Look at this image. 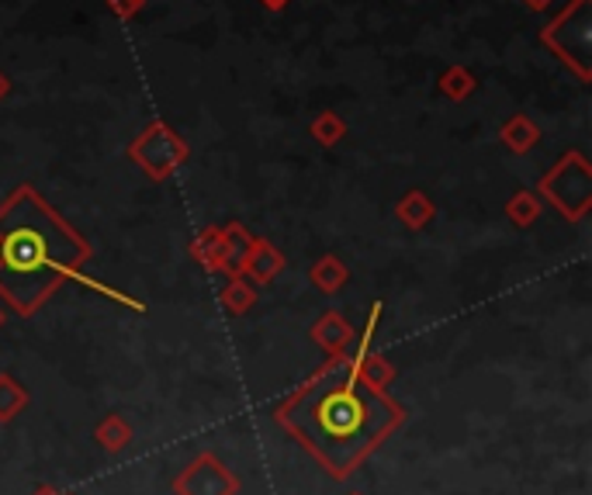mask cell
Returning a JSON list of instances; mask_svg holds the SVG:
<instances>
[{
	"instance_id": "obj_27",
	"label": "cell",
	"mask_w": 592,
	"mask_h": 495,
	"mask_svg": "<svg viewBox=\"0 0 592 495\" xmlns=\"http://www.w3.org/2000/svg\"><path fill=\"white\" fill-rule=\"evenodd\" d=\"M351 495H364V492H351Z\"/></svg>"
},
{
	"instance_id": "obj_25",
	"label": "cell",
	"mask_w": 592,
	"mask_h": 495,
	"mask_svg": "<svg viewBox=\"0 0 592 495\" xmlns=\"http://www.w3.org/2000/svg\"><path fill=\"white\" fill-rule=\"evenodd\" d=\"M32 495H63V492H59V488H52V485H38Z\"/></svg>"
},
{
	"instance_id": "obj_28",
	"label": "cell",
	"mask_w": 592,
	"mask_h": 495,
	"mask_svg": "<svg viewBox=\"0 0 592 495\" xmlns=\"http://www.w3.org/2000/svg\"><path fill=\"white\" fill-rule=\"evenodd\" d=\"M63 495H70V492H63Z\"/></svg>"
},
{
	"instance_id": "obj_10",
	"label": "cell",
	"mask_w": 592,
	"mask_h": 495,
	"mask_svg": "<svg viewBox=\"0 0 592 495\" xmlns=\"http://www.w3.org/2000/svg\"><path fill=\"white\" fill-rule=\"evenodd\" d=\"M499 139H502V146L509 153H530L541 142V129H537V121L530 118V115H513L509 121H502V129H499Z\"/></svg>"
},
{
	"instance_id": "obj_5",
	"label": "cell",
	"mask_w": 592,
	"mask_h": 495,
	"mask_svg": "<svg viewBox=\"0 0 592 495\" xmlns=\"http://www.w3.org/2000/svg\"><path fill=\"white\" fill-rule=\"evenodd\" d=\"M188 156H191L188 142H183L167 121H150L129 146V160L156 184L170 180L183 163H188Z\"/></svg>"
},
{
	"instance_id": "obj_24",
	"label": "cell",
	"mask_w": 592,
	"mask_h": 495,
	"mask_svg": "<svg viewBox=\"0 0 592 495\" xmlns=\"http://www.w3.org/2000/svg\"><path fill=\"white\" fill-rule=\"evenodd\" d=\"M11 94V80L4 76V73H0V101H4Z\"/></svg>"
},
{
	"instance_id": "obj_15",
	"label": "cell",
	"mask_w": 592,
	"mask_h": 495,
	"mask_svg": "<svg viewBox=\"0 0 592 495\" xmlns=\"http://www.w3.org/2000/svg\"><path fill=\"white\" fill-rule=\"evenodd\" d=\"M28 402H32L28 388L4 370V375H0V423L17 420L28 409Z\"/></svg>"
},
{
	"instance_id": "obj_19",
	"label": "cell",
	"mask_w": 592,
	"mask_h": 495,
	"mask_svg": "<svg viewBox=\"0 0 592 495\" xmlns=\"http://www.w3.org/2000/svg\"><path fill=\"white\" fill-rule=\"evenodd\" d=\"M475 87H478V76L467 67H451L440 73V94L451 101H467L475 94Z\"/></svg>"
},
{
	"instance_id": "obj_22",
	"label": "cell",
	"mask_w": 592,
	"mask_h": 495,
	"mask_svg": "<svg viewBox=\"0 0 592 495\" xmlns=\"http://www.w3.org/2000/svg\"><path fill=\"white\" fill-rule=\"evenodd\" d=\"M260 4L268 8V11H284V8L292 4V0H260Z\"/></svg>"
},
{
	"instance_id": "obj_14",
	"label": "cell",
	"mask_w": 592,
	"mask_h": 495,
	"mask_svg": "<svg viewBox=\"0 0 592 495\" xmlns=\"http://www.w3.org/2000/svg\"><path fill=\"white\" fill-rule=\"evenodd\" d=\"M253 305H257V284L242 274L229 278V284L222 287V308H226L233 319H239V316H247Z\"/></svg>"
},
{
	"instance_id": "obj_21",
	"label": "cell",
	"mask_w": 592,
	"mask_h": 495,
	"mask_svg": "<svg viewBox=\"0 0 592 495\" xmlns=\"http://www.w3.org/2000/svg\"><path fill=\"white\" fill-rule=\"evenodd\" d=\"M108 8L115 17H121V22H129V17H135L142 8H146V0H108Z\"/></svg>"
},
{
	"instance_id": "obj_4",
	"label": "cell",
	"mask_w": 592,
	"mask_h": 495,
	"mask_svg": "<svg viewBox=\"0 0 592 495\" xmlns=\"http://www.w3.org/2000/svg\"><path fill=\"white\" fill-rule=\"evenodd\" d=\"M537 198H547V204L565 222H582L592 212V167L579 150H568L555 167H550L541 184Z\"/></svg>"
},
{
	"instance_id": "obj_1",
	"label": "cell",
	"mask_w": 592,
	"mask_h": 495,
	"mask_svg": "<svg viewBox=\"0 0 592 495\" xmlns=\"http://www.w3.org/2000/svg\"><path fill=\"white\" fill-rule=\"evenodd\" d=\"M405 416V405L384 388L357 378L346 354L325 361L274 409V423L336 482L351 479Z\"/></svg>"
},
{
	"instance_id": "obj_8",
	"label": "cell",
	"mask_w": 592,
	"mask_h": 495,
	"mask_svg": "<svg viewBox=\"0 0 592 495\" xmlns=\"http://www.w3.org/2000/svg\"><path fill=\"white\" fill-rule=\"evenodd\" d=\"M284 271V254L277 250V246L271 239H257L250 243V254H247V263H242V278H250L253 284H271L277 281Z\"/></svg>"
},
{
	"instance_id": "obj_17",
	"label": "cell",
	"mask_w": 592,
	"mask_h": 495,
	"mask_svg": "<svg viewBox=\"0 0 592 495\" xmlns=\"http://www.w3.org/2000/svg\"><path fill=\"white\" fill-rule=\"evenodd\" d=\"M191 257L205 267V271H218V263H222V229L218 225H209V229H201L194 236Z\"/></svg>"
},
{
	"instance_id": "obj_16",
	"label": "cell",
	"mask_w": 592,
	"mask_h": 495,
	"mask_svg": "<svg viewBox=\"0 0 592 495\" xmlns=\"http://www.w3.org/2000/svg\"><path fill=\"white\" fill-rule=\"evenodd\" d=\"M354 361V370H357V378L364 381V385H371V388H388L395 381V367L388 364L384 357H378V354H360V357H351Z\"/></svg>"
},
{
	"instance_id": "obj_13",
	"label": "cell",
	"mask_w": 592,
	"mask_h": 495,
	"mask_svg": "<svg viewBox=\"0 0 592 495\" xmlns=\"http://www.w3.org/2000/svg\"><path fill=\"white\" fill-rule=\"evenodd\" d=\"M132 440H135V429H132V423L126 416H118V412L100 416L97 426H94V444H100L108 453H121Z\"/></svg>"
},
{
	"instance_id": "obj_20",
	"label": "cell",
	"mask_w": 592,
	"mask_h": 495,
	"mask_svg": "<svg viewBox=\"0 0 592 495\" xmlns=\"http://www.w3.org/2000/svg\"><path fill=\"white\" fill-rule=\"evenodd\" d=\"M309 132H312V139L319 142V146L333 150L336 142L346 139V121H343L336 111H322V115H316V121L309 126Z\"/></svg>"
},
{
	"instance_id": "obj_26",
	"label": "cell",
	"mask_w": 592,
	"mask_h": 495,
	"mask_svg": "<svg viewBox=\"0 0 592 495\" xmlns=\"http://www.w3.org/2000/svg\"><path fill=\"white\" fill-rule=\"evenodd\" d=\"M4 319H8V316H4V308H0V326H4Z\"/></svg>"
},
{
	"instance_id": "obj_11",
	"label": "cell",
	"mask_w": 592,
	"mask_h": 495,
	"mask_svg": "<svg viewBox=\"0 0 592 495\" xmlns=\"http://www.w3.org/2000/svg\"><path fill=\"white\" fill-rule=\"evenodd\" d=\"M395 215H399V222L405 225V229H413V233H419V229H426L434 219H437V204L426 198L423 191H405L402 198H399V204H395Z\"/></svg>"
},
{
	"instance_id": "obj_18",
	"label": "cell",
	"mask_w": 592,
	"mask_h": 495,
	"mask_svg": "<svg viewBox=\"0 0 592 495\" xmlns=\"http://www.w3.org/2000/svg\"><path fill=\"white\" fill-rule=\"evenodd\" d=\"M506 219L517 225V229H530L541 219V198L537 191H517L506 201Z\"/></svg>"
},
{
	"instance_id": "obj_23",
	"label": "cell",
	"mask_w": 592,
	"mask_h": 495,
	"mask_svg": "<svg viewBox=\"0 0 592 495\" xmlns=\"http://www.w3.org/2000/svg\"><path fill=\"white\" fill-rule=\"evenodd\" d=\"M523 8L526 11H544V8H550V0H523Z\"/></svg>"
},
{
	"instance_id": "obj_7",
	"label": "cell",
	"mask_w": 592,
	"mask_h": 495,
	"mask_svg": "<svg viewBox=\"0 0 592 495\" xmlns=\"http://www.w3.org/2000/svg\"><path fill=\"white\" fill-rule=\"evenodd\" d=\"M312 343L325 350V357H343V354H351V346L357 340V329L346 322L336 308H330V313H322L316 322H312Z\"/></svg>"
},
{
	"instance_id": "obj_3",
	"label": "cell",
	"mask_w": 592,
	"mask_h": 495,
	"mask_svg": "<svg viewBox=\"0 0 592 495\" xmlns=\"http://www.w3.org/2000/svg\"><path fill=\"white\" fill-rule=\"evenodd\" d=\"M541 43L576 73V80L592 84V0H571L541 28Z\"/></svg>"
},
{
	"instance_id": "obj_2",
	"label": "cell",
	"mask_w": 592,
	"mask_h": 495,
	"mask_svg": "<svg viewBox=\"0 0 592 495\" xmlns=\"http://www.w3.org/2000/svg\"><path fill=\"white\" fill-rule=\"evenodd\" d=\"M91 257V243L32 184H17L0 201V298L14 316H35L67 281H84L94 292L121 298V305L142 313L139 302L84 278Z\"/></svg>"
},
{
	"instance_id": "obj_9",
	"label": "cell",
	"mask_w": 592,
	"mask_h": 495,
	"mask_svg": "<svg viewBox=\"0 0 592 495\" xmlns=\"http://www.w3.org/2000/svg\"><path fill=\"white\" fill-rule=\"evenodd\" d=\"M222 229V263H218V274L226 278H239L242 274V263H247L250 254V229L242 222H229V225H218Z\"/></svg>"
},
{
	"instance_id": "obj_12",
	"label": "cell",
	"mask_w": 592,
	"mask_h": 495,
	"mask_svg": "<svg viewBox=\"0 0 592 495\" xmlns=\"http://www.w3.org/2000/svg\"><path fill=\"white\" fill-rule=\"evenodd\" d=\"M309 281H312L316 292L336 295V292H343V287H346V281H351V271H346V263L336 254H325V257H319L309 267Z\"/></svg>"
},
{
	"instance_id": "obj_6",
	"label": "cell",
	"mask_w": 592,
	"mask_h": 495,
	"mask_svg": "<svg viewBox=\"0 0 592 495\" xmlns=\"http://www.w3.org/2000/svg\"><path fill=\"white\" fill-rule=\"evenodd\" d=\"M236 492H239L236 471L212 450L198 453L174 479V495H236Z\"/></svg>"
}]
</instances>
